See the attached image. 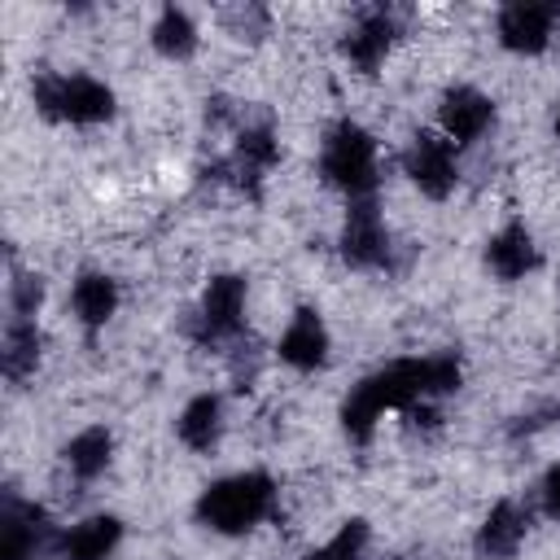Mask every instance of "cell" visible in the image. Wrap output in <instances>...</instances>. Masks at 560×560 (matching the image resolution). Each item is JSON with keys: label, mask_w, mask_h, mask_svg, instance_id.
Masks as SVG:
<instances>
[{"label": "cell", "mask_w": 560, "mask_h": 560, "mask_svg": "<svg viewBox=\"0 0 560 560\" xmlns=\"http://www.w3.org/2000/svg\"><path fill=\"white\" fill-rule=\"evenodd\" d=\"M149 44L166 61H192L197 48H201V26H197V18L188 9L162 4L158 18H153V26H149Z\"/></svg>", "instance_id": "obj_21"}, {"label": "cell", "mask_w": 560, "mask_h": 560, "mask_svg": "<svg viewBox=\"0 0 560 560\" xmlns=\"http://www.w3.org/2000/svg\"><path fill=\"white\" fill-rule=\"evenodd\" d=\"M368 551H372V525L363 516H350V521L337 525L332 538L311 547L302 560H368Z\"/></svg>", "instance_id": "obj_22"}, {"label": "cell", "mask_w": 560, "mask_h": 560, "mask_svg": "<svg viewBox=\"0 0 560 560\" xmlns=\"http://www.w3.org/2000/svg\"><path fill=\"white\" fill-rule=\"evenodd\" d=\"M481 262H486V271L494 280L516 284V280H529L542 267V245H538V236L521 219H512L499 232H490V241L481 249Z\"/></svg>", "instance_id": "obj_15"}, {"label": "cell", "mask_w": 560, "mask_h": 560, "mask_svg": "<svg viewBox=\"0 0 560 560\" xmlns=\"http://www.w3.org/2000/svg\"><path fill=\"white\" fill-rule=\"evenodd\" d=\"M556 26H560V4H542V0H508L494 13V39L512 57H542L556 39Z\"/></svg>", "instance_id": "obj_12"}, {"label": "cell", "mask_w": 560, "mask_h": 560, "mask_svg": "<svg viewBox=\"0 0 560 560\" xmlns=\"http://www.w3.org/2000/svg\"><path fill=\"white\" fill-rule=\"evenodd\" d=\"M319 179L346 201H368L381 188V144L359 118H337L319 136Z\"/></svg>", "instance_id": "obj_3"}, {"label": "cell", "mask_w": 560, "mask_h": 560, "mask_svg": "<svg viewBox=\"0 0 560 560\" xmlns=\"http://www.w3.org/2000/svg\"><path fill=\"white\" fill-rule=\"evenodd\" d=\"M57 525L35 499H22L13 486L0 494V560H39L52 556Z\"/></svg>", "instance_id": "obj_9"}, {"label": "cell", "mask_w": 560, "mask_h": 560, "mask_svg": "<svg viewBox=\"0 0 560 560\" xmlns=\"http://www.w3.org/2000/svg\"><path fill=\"white\" fill-rule=\"evenodd\" d=\"M538 508H542V516L560 521V464H551L542 472V481H538Z\"/></svg>", "instance_id": "obj_25"}, {"label": "cell", "mask_w": 560, "mask_h": 560, "mask_svg": "<svg viewBox=\"0 0 560 560\" xmlns=\"http://www.w3.org/2000/svg\"><path fill=\"white\" fill-rule=\"evenodd\" d=\"M464 385V359L455 350H433V354H407L372 368L350 385L341 398V433L354 446H368L385 411H411L416 402H442Z\"/></svg>", "instance_id": "obj_1"}, {"label": "cell", "mask_w": 560, "mask_h": 560, "mask_svg": "<svg viewBox=\"0 0 560 560\" xmlns=\"http://www.w3.org/2000/svg\"><path fill=\"white\" fill-rule=\"evenodd\" d=\"M407 184L429 197V201H446L455 188H459V149L438 131V127H420L411 131V140L402 144V158H398Z\"/></svg>", "instance_id": "obj_7"}, {"label": "cell", "mask_w": 560, "mask_h": 560, "mask_svg": "<svg viewBox=\"0 0 560 560\" xmlns=\"http://www.w3.org/2000/svg\"><path fill=\"white\" fill-rule=\"evenodd\" d=\"M31 105L39 118L61 122V127H101L118 114L114 88L88 70H35Z\"/></svg>", "instance_id": "obj_4"}, {"label": "cell", "mask_w": 560, "mask_h": 560, "mask_svg": "<svg viewBox=\"0 0 560 560\" xmlns=\"http://www.w3.org/2000/svg\"><path fill=\"white\" fill-rule=\"evenodd\" d=\"M398 39H402V18L381 4V9H363V13L346 26V35L337 39V52H341V61H346L350 70L376 74V70L389 61V52L398 48Z\"/></svg>", "instance_id": "obj_10"}, {"label": "cell", "mask_w": 560, "mask_h": 560, "mask_svg": "<svg viewBox=\"0 0 560 560\" xmlns=\"http://www.w3.org/2000/svg\"><path fill=\"white\" fill-rule=\"evenodd\" d=\"M276 359L293 372H324L332 359V332L315 306H298L276 337Z\"/></svg>", "instance_id": "obj_13"}, {"label": "cell", "mask_w": 560, "mask_h": 560, "mask_svg": "<svg viewBox=\"0 0 560 560\" xmlns=\"http://www.w3.org/2000/svg\"><path fill=\"white\" fill-rule=\"evenodd\" d=\"M118 306H122V289H118V280L109 271H101V267L74 271V280H70V315L88 337L105 332V324L118 315Z\"/></svg>", "instance_id": "obj_17"}, {"label": "cell", "mask_w": 560, "mask_h": 560, "mask_svg": "<svg viewBox=\"0 0 560 560\" xmlns=\"http://www.w3.org/2000/svg\"><path fill=\"white\" fill-rule=\"evenodd\" d=\"M122 534H127V525L114 512L79 516L74 525L57 529L48 560H114V551L122 547Z\"/></svg>", "instance_id": "obj_16"}, {"label": "cell", "mask_w": 560, "mask_h": 560, "mask_svg": "<svg viewBox=\"0 0 560 560\" xmlns=\"http://www.w3.org/2000/svg\"><path fill=\"white\" fill-rule=\"evenodd\" d=\"M534 529V512L521 499H494L490 512L481 516L472 534V556L477 560H516L525 538Z\"/></svg>", "instance_id": "obj_14"}, {"label": "cell", "mask_w": 560, "mask_h": 560, "mask_svg": "<svg viewBox=\"0 0 560 560\" xmlns=\"http://www.w3.org/2000/svg\"><path fill=\"white\" fill-rule=\"evenodd\" d=\"M551 136H556V140H560V109H556V114H551Z\"/></svg>", "instance_id": "obj_26"}, {"label": "cell", "mask_w": 560, "mask_h": 560, "mask_svg": "<svg viewBox=\"0 0 560 560\" xmlns=\"http://www.w3.org/2000/svg\"><path fill=\"white\" fill-rule=\"evenodd\" d=\"M276 512H280V481L267 468H241L214 477L192 503V521L219 538L254 534L258 525L276 521Z\"/></svg>", "instance_id": "obj_2"}, {"label": "cell", "mask_w": 560, "mask_h": 560, "mask_svg": "<svg viewBox=\"0 0 560 560\" xmlns=\"http://www.w3.org/2000/svg\"><path fill=\"white\" fill-rule=\"evenodd\" d=\"M249 319V280L241 271H214L184 315V337L201 350H236Z\"/></svg>", "instance_id": "obj_5"}, {"label": "cell", "mask_w": 560, "mask_h": 560, "mask_svg": "<svg viewBox=\"0 0 560 560\" xmlns=\"http://www.w3.org/2000/svg\"><path fill=\"white\" fill-rule=\"evenodd\" d=\"M267 22H271V13L262 4H236V9L223 13L228 35H236V39H262L267 35Z\"/></svg>", "instance_id": "obj_24"}, {"label": "cell", "mask_w": 560, "mask_h": 560, "mask_svg": "<svg viewBox=\"0 0 560 560\" xmlns=\"http://www.w3.org/2000/svg\"><path fill=\"white\" fill-rule=\"evenodd\" d=\"M44 363V328L39 319H4V337H0V372L4 381L18 389L26 385Z\"/></svg>", "instance_id": "obj_19"}, {"label": "cell", "mask_w": 560, "mask_h": 560, "mask_svg": "<svg viewBox=\"0 0 560 560\" xmlns=\"http://www.w3.org/2000/svg\"><path fill=\"white\" fill-rule=\"evenodd\" d=\"M280 166V140H276V127L267 118L258 122H245L236 127V140H232V153L214 162V179L241 188L245 197H258L262 192V179Z\"/></svg>", "instance_id": "obj_8"}, {"label": "cell", "mask_w": 560, "mask_h": 560, "mask_svg": "<svg viewBox=\"0 0 560 560\" xmlns=\"http://www.w3.org/2000/svg\"><path fill=\"white\" fill-rule=\"evenodd\" d=\"M223 433H228V398H223L219 389L192 394V398L179 407V416H175V442H179L184 451H192V455L219 451Z\"/></svg>", "instance_id": "obj_18"}, {"label": "cell", "mask_w": 560, "mask_h": 560, "mask_svg": "<svg viewBox=\"0 0 560 560\" xmlns=\"http://www.w3.org/2000/svg\"><path fill=\"white\" fill-rule=\"evenodd\" d=\"M394 560H407V556H394Z\"/></svg>", "instance_id": "obj_27"}, {"label": "cell", "mask_w": 560, "mask_h": 560, "mask_svg": "<svg viewBox=\"0 0 560 560\" xmlns=\"http://www.w3.org/2000/svg\"><path fill=\"white\" fill-rule=\"evenodd\" d=\"M48 298V280L39 271H22L9 262V315L13 319H35Z\"/></svg>", "instance_id": "obj_23"}, {"label": "cell", "mask_w": 560, "mask_h": 560, "mask_svg": "<svg viewBox=\"0 0 560 560\" xmlns=\"http://www.w3.org/2000/svg\"><path fill=\"white\" fill-rule=\"evenodd\" d=\"M499 122V105L490 92L472 88V83H451L438 96V131L455 144V149H472L477 140H486Z\"/></svg>", "instance_id": "obj_11"}, {"label": "cell", "mask_w": 560, "mask_h": 560, "mask_svg": "<svg viewBox=\"0 0 560 560\" xmlns=\"http://www.w3.org/2000/svg\"><path fill=\"white\" fill-rule=\"evenodd\" d=\"M398 245H394V232L376 206V197L368 201H346V219H341V232H337V258L350 267V271H394L398 267Z\"/></svg>", "instance_id": "obj_6"}, {"label": "cell", "mask_w": 560, "mask_h": 560, "mask_svg": "<svg viewBox=\"0 0 560 560\" xmlns=\"http://www.w3.org/2000/svg\"><path fill=\"white\" fill-rule=\"evenodd\" d=\"M61 464H66V472L74 477V481H96V477H105L109 472V464H114V433L105 429V424H83L79 433H70L66 442H61Z\"/></svg>", "instance_id": "obj_20"}]
</instances>
